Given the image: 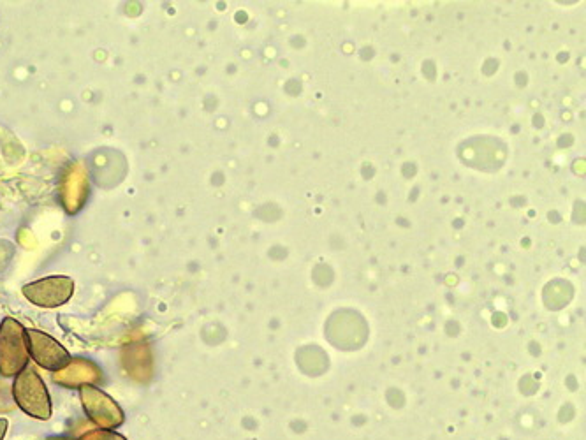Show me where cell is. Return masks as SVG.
I'll return each mask as SVG.
<instances>
[{
  "label": "cell",
  "instance_id": "cell-1",
  "mask_svg": "<svg viewBox=\"0 0 586 440\" xmlns=\"http://www.w3.org/2000/svg\"><path fill=\"white\" fill-rule=\"evenodd\" d=\"M13 400L30 418L48 421L52 418V398L41 375L34 368H25L13 382Z\"/></svg>",
  "mask_w": 586,
  "mask_h": 440
},
{
  "label": "cell",
  "instance_id": "cell-2",
  "mask_svg": "<svg viewBox=\"0 0 586 440\" xmlns=\"http://www.w3.org/2000/svg\"><path fill=\"white\" fill-rule=\"evenodd\" d=\"M27 328L13 317L0 323V375L16 377L29 365V349L25 340Z\"/></svg>",
  "mask_w": 586,
  "mask_h": 440
},
{
  "label": "cell",
  "instance_id": "cell-3",
  "mask_svg": "<svg viewBox=\"0 0 586 440\" xmlns=\"http://www.w3.org/2000/svg\"><path fill=\"white\" fill-rule=\"evenodd\" d=\"M80 400L87 418L103 430H115L124 425L125 414L120 405L103 389L94 384H87L80 388Z\"/></svg>",
  "mask_w": 586,
  "mask_h": 440
},
{
  "label": "cell",
  "instance_id": "cell-4",
  "mask_svg": "<svg viewBox=\"0 0 586 440\" xmlns=\"http://www.w3.org/2000/svg\"><path fill=\"white\" fill-rule=\"evenodd\" d=\"M25 340H27L30 358L44 370L60 372L73 361V356L69 354L66 347L44 331L27 330Z\"/></svg>",
  "mask_w": 586,
  "mask_h": 440
},
{
  "label": "cell",
  "instance_id": "cell-5",
  "mask_svg": "<svg viewBox=\"0 0 586 440\" xmlns=\"http://www.w3.org/2000/svg\"><path fill=\"white\" fill-rule=\"evenodd\" d=\"M22 293L36 307L59 308L73 298L74 282L69 277L55 275L25 284Z\"/></svg>",
  "mask_w": 586,
  "mask_h": 440
},
{
  "label": "cell",
  "instance_id": "cell-6",
  "mask_svg": "<svg viewBox=\"0 0 586 440\" xmlns=\"http://www.w3.org/2000/svg\"><path fill=\"white\" fill-rule=\"evenodd\" d=\"M103 377L101 370L87 360H73L67 365L64 370H60L55 375V381L67 386V388H81V386H87L92 382L99 381Z\"/></svg>",
  "mask_w": 586,
  "mask_h": 440
},
{
  "label": "cell",
  "instance_id": "cell-7",
  "mask_svg": "<svg viewBox=\"0 0 586 440\" xmlns=\"http://www.w3.org/2000/svg\"><path fill=\"white\" fill-rule=\"evenodd\" d=\"M76 440H129L124 435L115 432V430H103V428H94L90 432L83 433Z\"/></svg>",
  "mask_w": 586,
  "mask_h": 440
},
{
  "label": "cell",
  "instance_id": "cell-8",
  "mask_svg": "<svg viewBox=\"0 0 586 440\" xmlns=\"http://www.w3.org/2000/svg\"><path fill=\"white\" fill-rule=\"evenodd\" d=\"M8 428V419H0V440H4V437H6V433H8Z\"/></svg>",
  "mask_w": 586,
  "mask_h": 440
},
{
  "label": "cell",
  "instance_id": "cell-9",
  "mask_svg": "<svg viewBox=\"0 0 586 440\" xmlns=\"http://www.w3.org/2000/svg\"><path fill=\"white\" fill-rule=\"evenodd\" d=\"M46 440H73V439H67V437H53V439H46Z\"/></svg>",
  "mask_w": 586,
  "mask_h": 440
}]
</instances>
